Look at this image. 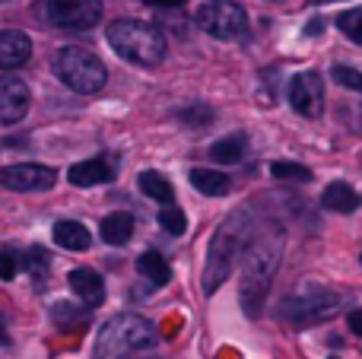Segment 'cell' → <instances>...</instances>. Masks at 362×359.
I'll return each instance as SVG.
<instances>
[{"label": "cell", "instance_id": "10", "mask_svg": "<svg viewBox=\"0 0 362 359\" xmlns=\"http://www.w3.org/2000/svg\"><path fill=\"white\" fill-rule=\"evenodd\" d=\"M286 99L299 114L315 118V114H321V108H325V80H321L315 70H302V73H296L293 80H289Z\"/></svg>", "mask_w": 362, "mask_h": 359}, {"label": "cell", "instance_id": "11", "mask_svg": "<svg viewBox=\"0 0 362 359\" xmlns=\"http://www.w3.org/2000/svg\"><path fill=\"white\" fill-rule=\"evenodd\" d=\"M32 89L19 76H0V124H19L29 114Z\"/></svg>", "mask_w": 362, "mask_h": 359}, {"label": "cell", "instance_id": "33", "mask_svg": "<svg viewBox=\"0 0 362 359\" xmlns=\"http://www.w3.org/2000/svg\"><path fill=\"white\" fill-rule=\"evenodd\" d=\"M331 359H340V356H331Z\"/></svg>", "mask_w": 362, "mask_h": 359}, {"label": "cell", "instance_id": "19", "mask_svg": "<svg viewBox=\"0 0 362 359\" xmlns=\"http://www.w3.org/2000/svg\"><path fill=\"white\" fill-rule=\"evenodd\" d=\"M137 271L144 273L150 283H156V286H165L172 280L169 261H165L159 252H144V254H140V258H137Z\"/></svg>", "mask_w": 362, "mask_h": 359}, {"label": "cell", "instance_id": "20", "mask_svg": "<svg viewBox=\"0 0 362 359\" xmlns=\"http://www.w3.org/2000/svg\"><path fill=\"white\" fill-rule=\"evenodd\" d=\"M137 184H140V191H144L146 197H153V201L165 204V207H169V204H172V197H175V191H172L169 178H165V175H159V172H153V169L140 172Z\"/></svg>", "mask_w": 362, "mask_h": 359}, {"label": "cell", "instance_id": "23", "mask_svg": "<svg viewBox=\"0 0 362 359\" xmlns=\"http://www.w3.org/2000/svg\"><path fill=\"white\" fill-rule=\"evenodd\" d=\"M270 175L280 178V182H312V169H305L299 163H286V159L270 165Z\"/></svg>", "mask_w": 362, "mask_h": 359}, {"label": "cell", "instance_id": "24", "mask_svg": "<svg viewBox=\"0 0 362 359\" xmlns=\"http://www.w3.org/2000/svg\"><path fill=\"white\" fill-rule=\"evenodd\" d=\"M159 226H163L169 235H181L187 229V220H185V213H181L178 207H172L169 204V207L159 210Z\"/></svg>", "mask_w": 362, "mask_h": 359}, {"label": "cell", "instance_id": "1", "mask_svg": "<svg viewBox=\"0 0 362 359\" xmlns=\"http://www.w3.org/2000/svg\"><path fill=\"white\" fill-rule=\"evenodd\" d=\"M283 248H286V233H283L280 223L251 226V235L242 248V283H238V296H242L248 318H255L264 309L270 280L280 267Z\"/></svg>", "mask_w": 362, "mask_h": 359}, {"label": "cell", "instance_id": "22", "mask_svg": "<svg viewBox=\"0 0 362 359\" xmlns=\"http://www.w3.org/2000/svg\"><path fill=\"white\" fill-rule=\"evenodd\" d=\"M51 322H54L57 328H80V324L89 322V309L74 305V302H57L54 309H51Z\"/></svg>", "mask_w": 362, "mask_h": 359}, {"label": "cell", "instance_id": "12", "mask_svg": "<svg viewBox=\"0 0 362 359\" xmlns=\"http://www.w3.org/2000/svg\"><path fill=\"white\" fill-rule=\"evenodd\" d=\"M32 57V38L23 29H4L0 32V70H16L29 64Z\"/></svg>", "mask_w": 362, "mask_h": 359}, {"label": "cell", "instance_id": "21", "mask_svg": "<svg viewBox=\"0 0 362 359\" xmlns=\"http://www.w3.org/2000/svg\"><path fill=\"white\" fill-rule=\"evenodd\" d=\"M210 156L216 159V163H226V165L242 163V156H245V137H242V134H229V137L216 140V143L210 146Z\"/></svg>", "mask_w": 362, "mask_h": 359}, {"label": "cell", "instance_id": "6", "mask_svg": "<svg viewBox=\"0 0 362 359\" xmlns=\"http://www.w3.org/2000/svg\"><path fill=\"white\" fill-rule=\"evenodd\" d=\"M340 309V296L327 286L318 283H302L283 299V318L296 328H308V324H321L334 318Z\"/></svg>", "mask_w": 362, "mask_h": 359}, {"label": "cell", "instance_id": "29", "mask_svg": "<svg viewBox=\"0 0 362 359\" xmlns=\"http://www.w3.org/2000/svg\"><path fill=\"white\" fill-rule=\"evenodd\" d=\"M25 267H29L32 277H42V271L48 267V254H45V248H32L29 258H25Z\"/></svg>", "mask_w": 362, "mask_h": 359}, {"label": "cell", "instance_id": "17", "mask_svg": "<svg viewBox=\"0 0 362 359\" xmlns=\"http://www.w3.org/2000/svg\"><path fill=\"white\" fill-rule=\"evenodd\" d=\"M131 235H134V216L124 213V210L108 213L105 220H102V239H105L108 245H127Z\"/></svg>", "mask_w": 362, "mask_h": 359}, {"label": "cell", "instance_id": "8", "mask_svg": "<svg viewBox=\"0 0 362 359\" xmlns=\"http://www.w3.org/2000/svg\"><path fill=\"white\" fill-rule=\"evenodd\" d=\"M45 16L57 29L86 32L102 19V0H45Z\"/></svg>", "mask_w": 362, "mask_h": 359}, {"label": "cell", "instance_id": "25", "mask_svg": "<svg viewBox=\"0 0 362 359\" xmlns=\"http://www.w3.org/2000/svg\"><path fill=\"white\" fill-rule=\"evenodd\" d=\"M337 25L346 32V38H353V42H362V10H359V6H353V10L340 13Z\"/></svg>", "mask_w": 362, "mask_h": 359}, {"label": "cell", "instance_id": "7", "mask_svg": "<svg viewBox=\"0 0 362 359\" xmlns=\"http://www.w3.org/2000/svg\"><path fill=\"white\" fill-rule=\"evenodd\" d=\"M197 25L213 38H223V42H235L245 38L248 32V13L235 4V0H210L197 10Z\"/></svg>", "mask_w": 362, "mask_h": 359}, {"label": "cell", "instance_id": "31", "mask_svg": "<svg viewBox=\"0 0 362 359\" xmlns=\"http://www.w3.org/2000/svg\"><path fill=\"white\" fill-rule=\"evenodd\" d=\"M144 4H150V6H181L185 0H144Z\"/></svg>", "mask_w": 362, "mask_h": 359}, {"label": "cell", "instance_id": "15", "mask_svg": "<svg viewBox=\"0 0 362 359\" xmlns=\"http://www.w3.org/2000/svg\"><path fill=\"white\" fill-rule=\"evenodd\" d=\"M54 242L61 248H67V252H83V248H89V242H93V235H89V229L83 226V223L76 220H61L54 223Z\"/></svg>", "mask_w": 362, "mask_h": 359}, {"label": "cell", "instance_id": "3", "mask_svg": "<svg viewBox=\"0 0 362 359\" xmlns=\"http://www.w3.org/2000/svg\"><path fill=\"white\" fill-rule=\"evenodd\" d=\"M159 341V331L150 318L124 312L115 315L95 337V359H127L137 350H150Z\"/></svg>", "mask_w": 362, "mask_h": 359}, {"label": "cell", "instance_id": "30", "mask_svg": "<svg viewBox=\"0 0 362 359\" xmlns=\"http://www.w3.org/2000/svg\"><path fill=\"white\" fill-rule=\"evenodd\" d=\"M350 331H353V334H362V315H359V312H353V315H350Z\"/></svg>", "mask_w": 362, "mask_h": 359}, {"label": "cell", "instance_id": "13", "mask_svg": "<svg viewBox=\"0 0 362 359\" xmlns=\"http://www.w3.org/2000/svg\"><path fill=\"white\" fill-rule=\"evenodd\" d=\"M67 283H70V290H74V296L80 299L86 309H95V305H102V299H105V283H102V277L95 271H89V267H74Z\"/></svg>", "mask_w": 362, "mask_h": 359}, {"label": "cell", "instance_id": "16", "mask_svg": "<svg viewBox=\"0 0 362 359\" xmlns=\"http://www.w3.org/2000/svg\"><path fill=\"white\" fill-rule=\"evenodd\" d=\"M321 204L327 210H334V213H353L359 207V194L346 182H331L325 188V194H321Z\"/></svg>", "mask_w": 362, "mask_h": 359}, {"label": "cell", "instance_id": "18", "mask_svg": "<svg viewBox=\"0 0 362 359\" xmlns=\"http://www.w3.org/2000/svg\"><path fill=\"white\" fill-rule=\"evenodd\" d=\"M191 184L206 197H223L232 188L229 175H223L216 169H191Z\"/></svg>", "mask_w": 362, "mask_h": 359}, {"label": "cell", "instance_id": "27", "mask_svg": "<svg viewBox=\"0 0 362 359\" xmlns=\"http://www.w3.org/2000/svg\"><path fill=\"white\" fill-rule=\"evenodd\" d=\"M19 273V254L10 248H0V280H13Z\"/></svg>", "mask_w": 362, "mask_h": 359}, {"label": "cell", "instance_id": "9", "mask_svg": "<svg viewBox=\"0 0 362 359\" xmlns=\"http://www.w3.org/2000/svg\"><path fill=\"white\" fill-rule=\"evenodd\" d=\"M54 182H57V172L48 169V165H38V163H16V165H4V169H0V188L19 191V194L51 191Z\"/></svg>", "mask_w": 362, "mask_h": 359}, {"label": "cell", "instance_id": "26", "mask_svg": "<svg viewBox=\"0 0 362 359\" xmlns=\"http://www.w3.org/2000/svg\"><path fill=\"white\" fill-rule=\"evenodd\" d=\"M178 121H185L187 127H204L213 121V108L210 105H191L185 112H178Z\"/></svg>", "mask_w": 362, "mask_h": 359}, {"label": "cell", "instance_id": "32", "mask_svg": "<svg viewBox=\"0 0 362 359\" xmlns=\"http://www.w3.org/2000/svg\"><path fill=\"white\" fill-rule=\"evenodd\" d=\"M6 341H10V337H6V328H4V324H0V347H4Z\"/></svg>", "mask_w": 362, "mask_h": 359}, {"label": "cell", "instance_id": "4", "mask_svg": "<svg viewBox=\"0 0 362 359\" xmlns=\"http://www.w3.org/2000/svg\"><path fill=\"white\" fill-rule=\"evenodd\" d=\"M105 35L108 45L118 51V57L137 64V67H156L165 57V35L144 19H118L108 25Z\"/></svg>", "mask_w": 362, "mask_h": 359}, {"label": "cell", "instance_id": "28", "mask_svg": "<svg viewBox=\"0 0 362 359\" xmlns=\"http://www.w3.org/2000/svg\"><path fill=\"white\" fill-rule=\"evenodd\" d=\"M334 80L344 83L346 89H362V76H359V70L344 67V64H334Z\"/></svg>", "mask_w": 362, "mask_h": 359}, {"label": "cell", "instance_id": "2", "mask_svg": "<svg viewBox=\"0 0 362 359\" xmlns=\"http://www.w3.org/2000/svg\"><path fill=\"white\" fill-rule=\"evenodd\" d=\"M251 213L248 210H235L232 216H226V223L213 233L210 248H206V271H204V293H216L223 286V280H229L235 258L242 254L245 242L251 235Z\"/></svg>", "mask_w": 362, "mask_h": 359}, {"label": "cell", "instance_id": "5", "mask_svg": "<svg viewBox=\"0 0 362 359\" xmlns=\"http://www.w3.org/2000/svg\"><path fill=\"white\" fill-rule=\"evenodd\" d=\"M54 73L67 89L80 95L99 93L108 83V67L93 54V51L80 48V45H67L54 54Z\"/></svg>", "mask_w": 362, "mask_h": 359}, {"label": "cell", "instance_id": "14", "mask_svg": "<svg viewBox=\"0 0 362 359\" xmlns=\"http://www.w3.org/2000/svg\"><path fill=\"white\" fill-rule=\"evenodd\" d=\"M115 169L108 165L105 156H95V159H83V163H74L67 172L70 184H76V188H93V184H105L112 182Z\"/></svg>", "mask_w": 362, "mask_h": 359}]
</instances>
